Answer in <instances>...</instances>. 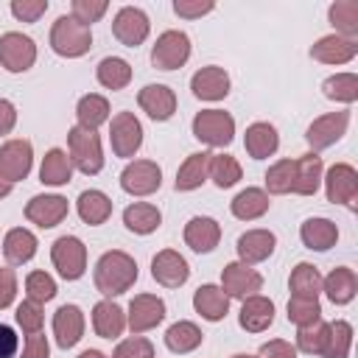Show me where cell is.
Masks as SVG:
<instances>
[{
    "label": "cell",
    "instance_id": "5b68a950",
    "mask_svg": "<svg viewBox=\"0 0 358 358\" xmlns=\"http://www.w3.org/2000/svg\"><path fill=\"white\" fill-rule=\"evenodd\" d=\"M50 260L64 280H78L87 268V246L76 235H62L50 246Z\"/></svg>",
    "mask_w": 358,
    "mask_h": 358
},
{
    "label": "cell",
    "instance_id": "f546056e",
    "mask_svg": "<svg viewBox=\"0 0 358 358\" xmlns=\"http://www.w3.org/2000/svg\"><path fill=\"white\" fill-rule=\"evenodd\" d=\"M73 176V162L70 157L62 151V148H50L39 165V182L42 185H50V187H59V185H67Z\"/></svg>",
    "mask_w": 358,
    "mask_h": 358
},
{
    "label": "cell",
    "instance_id": "f907efd6",
    "mask_svg": "<svg viewBox=\"0 0 358 358\" xmlns=\"http://www.w3.org/2000/svg\"><path fill=\"white\" fill-rule=\"evenodd\" d=\"M112 358H154V344L143 336H131L115 347Z\"/></svg>",
    "mask_w": 358,
    "mask_h": 358
},
{
    "label": "cell",
    "instance_id": "60d3db41",
    "mask_svg": "<svg viewBox=\"0 0 358 358\" xmlns=\"http://www.w3.org/2000/svg\"><path fill=\"white\" fill-rule=\"evenodd\" d=\"M294 179H296V159H280L268 168L266 173V187L274 196L294 193Z\"/></svg>",
    "mask_w": 358,
    "mask_h": 358
},
{
    "label": "cell",
    "instance_id": "f1b7e54d",
    "mask_svg": "<svg viewBox=\"0 0 358 358\" xmlns=\"http://www.w3.org/2000/svg\"><path fill=\"white\" fill-rule=\"evenodd\" d=\"M299 238L308 249H316V252H327L330 246H336L338 241V227L330 221V218H308L299 229Z\"/></svg>",
    "mask_w": 358,
    "mask_h": 358
},
{
    "label": "cell",
    "instance_id": "ab89813d",
    "mask_svg": "<svg viewBox=\"0 0 358 358\" xmlns=\"http://www.w3.org/2000/svg\"><path fill=\"white\" fill-rule=\"evenodd\" d=\"M98 81L106 90H123L131 81V67L120 56H106L98 62Z\"/></svg>",
    "mask_w": 358,
    "mask_h": 358
},
{
    "label": "cell",
    "instance_id": "f5cc1de1",
    "mask_svg": "<svg viewBox=\"0 0 358 358\" xmlns=\"http://www.w3.org/2000/svg\"><path fill=\"white\" fill-rule=\"evenodd\" d=\"M45 11H48V0H14L11 3V14L22 22H36Z\"/></svg>",
    "mask_w": 358,
    "mask_h": 358
},
{
    "label": "cell",
    "instance_id": "30bf717a",
    "mask_svg": "<svg viewBox=\"0 0 358 358\" xmlns=\"http://www.w3.org/2000/svg\"><path fill=\"white\" fill-rule=\"evenodd\" d=\"M347 123H350V112H330V115L316 117L305 131V140L313 148V154L330 148L333 143H338L344 137V131H347Z\"/></svg>",
    "mask_w": 358,
    "mask_h": 358
},
{
    "label": "cell",
    "instance_id": "44dd1931",
    "mask_svg": "<svg viewBox=\"0 0 358 358\" xmlns=\"http://www.w3.org/2000/svg\"><path fill=\"white\" fill-rule=\"evenodd\" d=\"M218 241H221V227H218L215 218L196 215V218L187 221V227H185V243L193 252H199V255L201 252H213L218 246Z\"/></svg>",
    "mask_w": 358,
    "mask_h": 358
},
{
    "label": "cell",
    "instance_id": "7402d4cb",
    "mask_svg": "<svg viewBox=\"0 0 358 358\" xmlns=\"http://www.w3.org/2000/svg\"><path fill=\"white\" fill-rule=\"evenodd\" d=\"M274 246H277V238H274V232H268V229H249V232H243L241 238H238V257H241V263H263L266 257H271V252H274Z\"/></svg>",
    "mask_w": 358,
    "mask_h": 358
},
{
    "label": "cell",
    "instance_id": "8d00e7d4",
    "mask_svg": "<svg viewBox=\"0 0 358 358\" xmlns=\"http://www.w3.org/2000/svg\"><path fill=\"white\" fill-rule=\"evenodd\" d=\"M76 115H78V126L92 129V131H95L101 123H106V120H109V101H106L103 95L90 92V95H84V98L78 101Z\"/></svg>",
    "mask_w": 358,
    "mask_h": 358
},
{
    "label": "cell",
    "instance_id": "11a10c76",
    "mask_svg": "<svg viewBox=\"0 0 358 358\" xmlns=\"http://www.w3.org/2000/svg\"><path fill=\"white\" fill-rule=\"evenodd\" d=\"M50 352V344L42 333H31L25 338V347H22V358H48Z\"/></svg>",
    "mask_w": 358,
    "mask_h": 358
},
{
    "label": "cell",
    "instance_id": "bcb514c9",
    "mask_svg": "<svg viewBox=\"0 0 358 358\" xmlns=\"http://www.w3.org/2000/svg\"><path fill=\"white\" fill-rule=\"evenodd\" d=\"M324 341H327V324L322 319L313 322V324L299 327V333H296V347L302 352H308V355H322Z\"/></svg>",
    "mask_w": 358,
    "mask_h": 358
},
{
    "label": "cell",
    "instance_id": "52a82bcc",
    "mask_svg": "<svg viewBox=\"0 0 358 358\" xmlns=\"http://www.w3.org/2000/svg\"><path fill=\"white\" fill-rule=\"evenodd\" d=\"M36 62V45L31 36L8 31L0 36V64L8 73H25Z\"/></svg>",
    "mask_w": 358,
    "mask_h": 358
},
{
    "label": "cell",
    "instance_id": "7c38bea8",
    "mask_svg": "<svg viewBox=\"0 0 358 358\" xmlns=\"http://www.w3.org/2000/svg\"><path fill=\"white\" fill-rule=\"evenodd\" d=\"M31 162H34V151L28 140H8L0 145V176L6 182H20L31 173Z\"/></svg>",
    "mask_w": 358,
    "mask_h": 358
},
{
    "label": "cell",
    "instance_id": "f35d334b",
    "mask_svg": "<svg viewBox=\"0 0 358 358\" xmlns=\"http://www.w3.org/2000/svg\"><path fill=\"white\" fill-rule=\"evenodd\" d=\"M201 338H204V336H201V330H199L193 322H176V324H171L168 333H165L168 350H171V352H179V355L196 350V347L201 344Z\"/></svg>",
    "mask_w": 358,
    "mask_h": 358
},
{
    "label": "cell",
    "instance_id": "ffe728a7",
    "mask_svg": "<svg viewBox=\"0 0 358 358\" xmlns=\"http://www.w3.org/2000/svg\"><path fill=\"white\" fill-rule=\"evenodd\" d=\"M137 101H140V109L148 117H154V120H168L176 112V95L165 84H148V87H143L140 95H137Z\"/></svg>",
    "mask_w": 358,
    "mask_h": 358
},
{
    "label": "cell",
    "instance_id": "c3c4849f",
    "mask_svg": "<svg viewBox=\"0 0 358 358\" xmlns=\"http://www.w3.org/2000/svg\"><path fill=\"white\" fill-rule=\"evenodd\" d=\"M25 291H28V299L31 302H50L56 296V282L50 274L45 271H31L28 280H25Z\"/></svg>",
    "mask_w": 358,
    "mask_h": 358
},
{
    "label": "cell",
    "instance_id": "484cf974",
    "mask_svg": "<svg viewBox=\"0 0 358 358\" xmlns=\"http://www.w3.org/2000/svg\"><path fill=\"white\" fill-rule=\"evenodd\" d=\"M322 285H324V294L333 305H347V302H352V296L358 291V277L352 268L338 266L322 280Z\"/></svg>",
    "mask_w": 358,
    "mask_h": 358
},
{
    "label": "cell",
    "instance_id": "5bb4252c",
    "mask_svg": "<svg viewBox=\"0 0 358 358\" xmlns=\"http://www.w3.org/2000/svg\"><path fill=\"white\" fill-rule=\"evenodd\" d=\"M151 277H154L159 285H165V288H179V285L187 282L190 268H187V260H185L179 252L162 249V252H157L154 260H151Z\"/></svg>",
    "mask_w": 358,
    "mask_h": 358
},
{
    "label": "cell",
    "instance_id": "b9f144b4",
    "mask_svg": "<svg viewBox=\"0 0 358 358\" xmlns=\"http://www.w3.org/2000/svg\"><path fill=\"white\" fill-rule=\"evenodd\" d=\"M350 344H352V327L344 319H338L327 324V341H324L322 358H347Z\"/></svg>",
    "mask_w": 358,
    "mask_h": 358
},
{
    "label": "cell",
    "instance_id": "ba28073f",
    "mask_svg": "<svg viewBox=\"0 0 358 358\" xmlns=\"http://www.w3.org/2000/svg\"><path fill=\"white\" fill-rule=\"evenodd\" d=\"M162 185V171L151 159H134L120 173V187L131 196H151Z\"/></svg>",
    "mask_w": 358,
    "mask_h": 358
},
{
    "label": "cell",
    "instance_id": "9f6ffc18",
    "mask_svg": "<svg viewBox=\"0 0 358 358\" xmlns=\"http://www.w3.org/2000/svg\"><path fill=\"white\" fill-rule=\"evenodd\" d=\"M260 358H296V347H291L282 338H274L260 347Z\"/></svg>",
    "mask_w": 358,
    "mask_h": 358
},
{
    "label": "cell",
    "instance_id": "cb8c5ba5",
    "mask_svg": "<svg viewBox=\"0 0 358 358\" xmlns=\"http://www.w3.org/2000/svg\"><path fill=\"white\" fill-rule=\"evenodd\" d=\"M355 53H358L355 39H347V36H338V34L322 36V39L310 48V56H313L316 62H324V64H344V62H350Z\"/></svg>",
    "mask_w": 358,
    "mask_h": 358
},
{
    "label": "cell",
    "instance_id": "680465c9",
    "mask_svg": "<svg viewBox=\"0 0 358 358\" xmlns=\"http://www.w3.org/2000/svg\"><path fill=\"white\" fill-rule=\"evenodd\" d=\"M17 352V333L8 324H0V358H14Z\"/></svg>",
    "mask_w": 358,
    "mask_h": 358
},
{
    "label": "cell",
    "instance_id": "9c48e42d",
    "mask_svg": "<svg viewBox=\"0 0 358 358\" xmlns=\"http://www.w3.org/2000/svg\"><path fill=\"white\" fill-rule=\"evenodd\" d=\"M109 143L115 157H134L143 145V126L131 112H117L109 126Z\"/></svg>",
    "mask_w": 358,
    "mask_h": 358
},
{
    "label": "cell",
    "instance_id": "2e32d148",
    "mask_svg": "<svg viewBox=\"0 0 358 358\" xmlns=\"http://www.w3.org/2000/svg\"><path fill=\"white\" fill-rule=\"evenodd\" d=\"M165 319V302L154 294H137L129 302V327L131 333H145L151 327H157Z\"/></svg>",
    "mask_w": 358,
    "mask_h": 358
},
{
    "label": "cell",
    "instance_id": "816d5d0a",
    "mask_svg": "<svg viewBox=\"0 0 358 358\" xmlns=\"http://www.w3.org/2000/svg\"><path fill=\"white\" fill-rule=\"evenodd\" d=\"M42 322H45V316H42V308H39V302H31V299H25L20 308H17V324L22 327V333H39L42 330Z\"/></svg>",
    "mask_w": 358,
    "mask_h": 358
},
{
    "label": "cell",
    "instance_id": "d6986e66",
    "mask_svg": "<svg viewBox=\"0 0 358 358\" xmlns=\"http://www.w3.org/2000/svg\"><path fill=\"white\" fill-rule=\"evenodd\" d=\"M190 90H193V95L201 98V101H221V98H227V92H229V76H227L224 67H215V64L201 67L199 73H193Z\"/></svg>",
    "mask_w": 358,
    "mask_h": 358
},
{
    "label": "cell",
    "instance_id": "e0dca14e",
    "mask_svg": "<svg viewBox=\"0 0 358 358\" xmlns=\"http://www.w3.org/2000/svg\"><path fill=\"white\" fill-rule=\"evenodd\" d=\"M67 215V199L64 196H34L25 204V218L42 229H50L56 224H62Z\"/></svg>",
    "mask_w": 358,
    "mask_h": 358
},
{
    "label": "cell",
    "instance_id": "ee69618b",
    "mask_svg": "<svg viewBox=\"0 0 358 358\" xmlns=\"http://www.w3.org/2000/svg\"><path fill=\"white\" fill-rule=\"evenodd\" d=\"M330 22L347 39H355V34H358V3L355 0H338V3H333L330 6Z\"/></svg>",
    "mask_w": 358,
    "mask_h": 358
},
{
    "label": "cell",
    "instance_id": "836d02e7",
    "mask_svg": "<svg viewBox=\"0 0 358 358\" xmlns=\"http://www.w3.org/2000/svg\"><path fill=\"white\" fill-rule=\"evenodd\" d=\"M78 215H81L84 224L98 227L112 215V199L101 190H84L78 196Z\"/></svg>",
    "mask_w": 358,
    "mask_h": 358
},
{
    "label": "cell",
    "instance_id": "74e56055",
    "mask_svg": "<svg viewBox=\"0 0 358 358\" xmlns=\"http://www.w3.org/2000/svg\"><path fill=\"white\" fill-rule=\"evenodd\" d=\"M291 294L299 296V299H316L319 291H322V277L316 271V266L310 263H296V268L291 271Z\"/></svg>",
    "mask_w": 358,
    "mask_h": 358
},
{
    "label": "cell",
    "instance_id": "4dcf8cb0",
    "mask_svg": "<svg viewBox=\"0 0 358 358\" xmlns=\"http://www.w3.org/2000/svg\"><path fill=\"white\" fill-rule=\"evenodd\" d=\"M210 157L207 151H199V154H190L182 168L176 171V190H196L204 185V179L210 176Z\"/></svg>",
    "mask_w": 358,
    "mask_h": 358
},
{
    "label": "cell",
    "instance_id": "d6a6232c",
    "mask_svg": "<svg viewBox=\"0 0 358 358\" xmlns=\"http://www.w3.org/2000/svg\"><path fill=\"white\" fill-rule=\"evenodd\" d=\"M3 255L8 263L20 266V263H28L34 255H36V238L34 232L17 227V229H8L6 238H3Z\"/></svg>",
    "mask_w": 358,
    "mask_h": 358
},
{
    "label": "cell",
    "instance_id": "ac0fdd59",
    "mask_svg": "<svg viewBox=\"0 0 358 358\" xmlns=\"http://www.w3.org/2000/svg\"><path fill=\"white\" fill-rule=\"evenodd\" d=\"M53 336L62 350H70L84 336V313L78 305H62L53 313Z\"/></svg>",
    "mask_w": 358,
    "mask_h": 358
},
{
    "label": "cell",
    "instance_id": "83f0119b",
    "mask_svg": "<svg viewBox=\"0 0 358 358\" xmlns=\"http://www.w3.org/2000/svg\"><path fill=\"white\" fill-rule=\"evenodd\" d=\"M243 145L249 151L252 159H266L277 151L280 145V137H277V129L271 123H252L243 134Z\"/></svg>",
    "mask_w": 358,
    "mask_h": 358
},
{
    "label": "cell",
    "instance_id": "6f0895ef",
    "mask_svg": "<svg viewBox=\"0 0 358 358\" xmlns=\"http://www.w3.org/2000/svg\"><path fill=\"white\" fill-rule=\"evenodd\" d=\"M173 11L179 14V17H187V20H193V17H201V14H207V11H213V3L207 0V3H187V0H176L173 3Z\"/></svg>",
    "mask_w": 358,
    "mask_h": 358
},
{
    "label": "cell",
    "instance_id": "db71d44e",
    "mask_svg": "<svg viewBox=\"0 0 358 358\" xmlns=\"http://www.w3.org/2000/svg\"><path fill=\"white\" fill-rule=\"evenodd\" d=\"M17 296V274L14 268H0V310L8 308Z\"/></svg>",
    "mask_w": 358,
    "mask_h": 358
},
{
    "label": "cell",
    "instance_id": "be15d7a7",
    "mask_svg": "<svg viewBox=\"0 0 358 358\" xmlns=\"http://www.w3.org/2000/svg\"><path fill=\"white\" fill-rule=\"evenodd\" d=\"M232 358H255V355H232Z\"/></svg>",
    "mask_w": 358,
    "mask_h": 358
},
{
    "label": "cell",
    "instance_id": "3957f363",
    "mask_svg": "<svg viewBox=\"0 0 358 358\" xmlns=\"http://www.w3.org/2000/svg\"><path fill=\"white\" fill-rule=\"evenodd\" d=\"M50 48L59 56L76 59V56H84L92 48V34H90L87 25L76 22L73 17H59L50 28Z\"/></svg>",
    "mask_w": 358,
    "mask_h": 358
},
{
    "label": "cell",
    "instance_id": "4fadbf2b",
    "mask_svg": "<svg viewBox=\"0 0 358 358\" xmlns=\"http://www.w3.org/2000/svg\"><path fill=\"white\" fill-rule=\"evenodd\" d=\"M148 17L143 8H134V6H123L115 20H112V34L117 36V42H123L126 48H137L145 36H148Z\"/></svg>",
    "mask_w": 358,
    "mask_h": 358
},
{
    "label": "cell",
    "instance_id": "6da1fadb",
    "mask_svg": "<svg viewBox=\"0 0 358 358\" xmlns=\"http://www.w3.org/2000/svg\"><path fill=\"white\" fill-rule=\"evenodd\" d=\"M137 280V263L126 252H106L95 263V288L103 296H120L126 294Z\"/></svg>",
    "mask_w": 358,
    "mask_h": 358
},
{
    "label": "cell",
    "instance_id": "f6af8a7d",
    "mask_svg": "<svg viewBox=\"0 0 358 358\" xmlns=\"http://www.w3.org/2000/svg\"><path fill=\"white\" fill-rule=\"evenodd\" d=\"M210 179L224 190V187H232L238 179H241V165L235 157L229 154H213L210 157Z\"/></svg>",
    "mask_w": 358,
    "mask_h": 358
},
{
    "label": "cell",
    "instance_id": "603a6c76",
    "mask_svg": "<svg viewBox=\"0 0 358 358\" xmlns=\"http://www.w3.org/2000/svg\"><path fill=\"white\" fill-rule=\"evenodd\" d=\"M238 322L246 333H263L274 322V302L266 296H246L238 313Z\"/></svg>",
    "mask_w": 358,
    "mask_h": 358
},
{
    "label": "cell",
    "instance_id": "681fc988",
    "mask_svg": "<svg viewBox=\"0 0 358 358\" xmlns=\"http://www.w3.org/2000/svg\"><path fill=\"white\" fill-rule=\"evenodd\" d=\"M106 8H109L106 0H73V14L70 17L90 28V22H98L106 14Z\"/></svg>",
    "mask_w": 358,
    "mask_h": 358
},
{
    "label": "cell",
    "instance_id": "94428289",
    "mask_svg": "<svg viewBox=\"0 0 358 358\" xmlns=\"http://www.w3.org/2000/svg\"><path fill=\"white\" fill-rule=\"evenodd\" d=\"M11 193V182H6L3 176H0V199H6Z\"/></svg>",
    "mask_w": 358,
    "mask_h": 358
},
{
    "label": "cell",
    "instance_id": "d590c367",
    "mask_svg": "<svg viewBox=\"0 0 358 358\" xmlns=\"http://www.w3.org/2000/svg\"><path fill=\"white\" fill-rule=\"evenodd\" d=\"M268 210V196L260 187H246L232 199V215L241 221H255Z\"/></svg>",
    "mask_w": 358,
    "mask_h": 358
},
{
    "label": "cell",
    "instance_id": "8992f818",
    "mask_svg": "<svg viewBox=\"0 0 358 358\" xmlns=\"http://www.w3.org/2000/svg\"><path fill=\"white\" fill-rule=\"evenodd\" d=\"M190 56V39L182 31H165L157 36V45L151 48V64L157 70H176Z\"/></svg>",
    "mask_w": 358,
    "mask_h": 358
},
{
    "label": "cell",
    "instance_id": "1f68e13d",
    "mask_svg": "<svg viewBox=\"0 0 358 358\" xmlns=\"http://www.w3.org/2000/svg\"><path fill=\"white\" fill-rule=\"evenodd\" d=\"M159 221H162V213H159L154 204H148V201H137V204H129V207L123 210V224H126V229L134 232V235H148V232H154V229L159 227Z\"/></svg>",
    "mask_w": 358,
    "mask_h": 358
},
{
    "label": "cell",
    "instance_id": "91938a15",
    "mask_svg": "<svg viewBox=\"0 0 358 358\" xmlns=\"http://www.w3.org/2000/svg\"><path fill=\"white\" fill-rule=\"evenodd\" d=\"M14 123H17V109H14V103L6 101V98H0V134H8V131L14 129Z\"/></svg>",
    "mask_w": 358,
    "mask_h": 358
},
{
    "label": "cell",
    "instance_id": "8fae6325",
    "mask_svg": "<svg viewBox=\"0 0 358 358\" xmlns=\"http://www.w3.org/2000/svg\"><path fill=\"white\" fill-rule=\"evenodd\" d=\"M324 187H327V201L333 204H344L350 210H355V199H358V173L352 165L338 162L327 171L324 176Z\"/></svg>",
    "mask_w": 358,
    "mask_h": 358
},
{
    "label": "cell",
    "instance_id": "d4e9b609",
    "mask_svg": "<svg viewBox=\"0 0 358 358\" xmlns=\"http://www.w3.org/2000/svg\"><path fill=\"white\" fill-rule=\"evenodd\" d=\"M92 327L101 338H117L126 330V313L112 299H103L92 308Z\"/></svg>",
    "mask_w": 358,
    "mask_h": 358
},
{
    "label": "cell",
    "instance_id": "7bdbcfd3",
    "mask_svg": "<svg viewBox=\"0 0 358 358\" xmlns=\"http://www.w3.org/2000/svg\"><path fill=\"white\" fill-rule=\"evenodd\" d=\"M322 92H324L330 101L352 103V101L358 98V78H355V73H338V76H330V78H324Z\"/></svg>",
    "mask_w": 358,
    "mask_h": 358
},
{
    "label": "cell",
    "instance_id": "7dc6e473",
    "mask_svg": "<svg viewBox=\"0 0 358 358\" xmlns=\"http://www.w3.org/2000/svg\"><path fill=\"white\" fill-rule=\"evenodd\" d=\"M322 319V308H319V299H299V296H291L288 302V322H294L296 327H305V324H313Z\"/></svg>",
    "mask_w": 358,
    "mask_h": 358
},
{
    "label": "cell",
    "instance_id": "4316f807",
    "mask_svg": "<svg viewBox=\"0 0 358 358\" xmlns=\"http://www.w3.org/2000/svg\"><path fill=\"white\" fill-rule=\"evenodd\" d=\"M193 308L201 319L207 322H221L229 310V296L218 288V285H201L196 294H193Z\"/></svg>",
    "mask_w": 358,
    "mask_h": 358
},
{
    "label": "cell",
    "instance_id": "7a4b0ae2",
    "mask_svg": "<svg viewBox=\"0 0 358 358\" xmlns=\"http://www.w3.org/2000/svg\"><path fill=\"white\" fill-rule=\"evenodd\" d=\"M67 148H70V162L92 176L103 168V151H101V137L92 131V129H84V126H73L67 131Z\"/></svg>",
    "mask_w": 358,
    "mask_h": 358
},
{
    "label": "cell",
    "instance_id": "e575fe53",
    "mask_svg": "<svg viewBox=\"0 0 358 358\" xmlns=\"http://www.w3.org/2000/svg\"><path fill=\"white\" fill-rule=\"evenodd\" d=\"M322 182V157L319 154H305L296 159V179H294V193L299 196H313Z\"/></svg>",
    "mask_w": 358,
    "mask_h": 358
},
{
    "label": "cell",
    "instance_id": "277c9868",
    "mask_svg": "<svg viewBox=\"0 0 358 358\" xmlns=\"http://www.w3.org/2000/svg\"><path fill=\"white\" fill-rule=\"evenodd\" d=\"M193 137L207 143V145L224 148L235 137V120L224 109H204L193 117Z\"/></svg>",
    "mask_w": 358,
    "mask_h": 358
},
{
    "label": "cell",
    "instance_id": "6125c7cd",
    "mask_svg": "<svg viewBox=\"0 0 358 358\" xmlns=\"http://www.w3.org/2000/svg\"><path fill=\"white\" fill-rule=\"evenodd\" d=\"M78 358H106V355H103V352H98V350H84Z\"/></svg>",
    "mask_w": 358,
    "mask_h": 358
},
{
    "label": "cell",
    "instance_id": "9a60e30c",
    "mask_svg": "<svg viewBox=\"0 0 358 358\" xmlns=\"http://www.w3.org/2000/svg\"><path fill=\"white\" fill-rule=\"evenodd\" d=\"M260 285H263V277L255 268H249L246 263H229V266H224L221 291L227 296L246 299V296H255V291H260Z\"/></svg>",
    "mask_w": 358,
    "mask_h": 358
}]
</instances>
